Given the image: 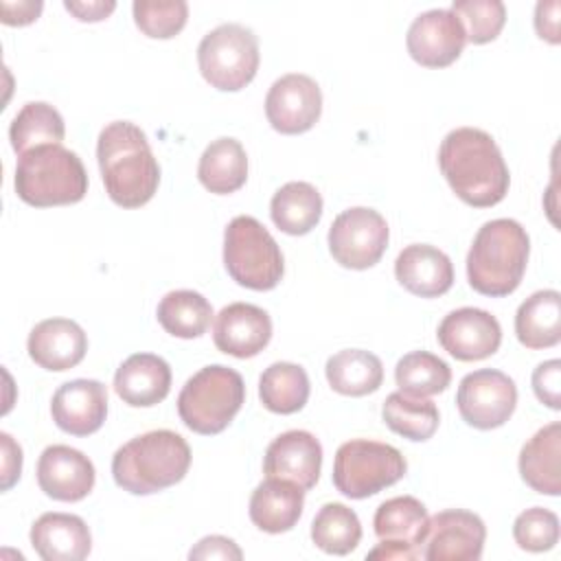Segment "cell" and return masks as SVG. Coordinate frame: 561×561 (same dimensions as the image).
Segmentation results:
<instances>
[{
	"mask_svg": "<svg viewBox=\"0 0 561 561\" xmlns=\"http://www.w3.org/2000/svg\"><path fill=\"white\" fill-rule=\"evenodd\" d=\"M50 414L61 432L90 436L105 423L107 388L96 379L66 381L53 394Z\"/></svg>",
	"mask_w": 561,
	"mask_h": 561,
	"instance_id": "17",
	"label": "cell"
},
{
	"mask_svg": "<svg viewBox=\"0 0 561 561\" xmlns=\"http://www.w3.org/2000/svg\"><path fill=\"white\" fill-rule=\"evenodd\" d=\"M322 469V445L305 430H289L276 436L263 458L265 478H283L309 491L316 486Z\"/></svg>",
	"mask_w": 561,
	"mask_h": 561,
	"instance_id": "18",
	"label": "cell"
},
{
	"mask_svg": "<svg viewBox=\"0 0 561 561\" xmlns=\"http://www.w3.org/2000/svg\"><path fill=\"white\" fill-rule=\"evenodd\" d=\"M272 337V320L265 309L250 302L224 307L213 324L215 346L232 357L245 359L259 355Z\"/></svg>",
	"mask_w": 561,
	"mask_h": 561,
	"instance_id": "19",
	"label": "cell"
},
{
	"mask_svg": "<svg viewBox=\"0 0 561 561\" xmlns=\"http://www.w3.org/2000/svg\"><path fill=\"white\" fill-rule=\"evenodd\" d=\"M0 443H2V454H4L2 491H9L15 484V480L20 478V471H22V449L7 432L0 434Z\"/></svg>",
	"mask_w": 561,
	"mask_h": 561,
	"instance_id": "44",
	"label": "cell"
},
{
	"mask_svg": "<svg viewBox=\"0 0 561 561\" xmlns=\"http://www.w3.org/2000/svg\"><path fill=\"white\" fill-rule=\"evenodd\" d=\"M311 539L327 554L353 552L362 539L357 513L340 502L324 504L311 522Z\"/></svg>",
	"mask_w": 561,
	"mask_h": 561,
	"instance_id": "35",
	"label": "cell"
},
{
	"mask_svg": "<svg viewBox=\"0 0 561 561\" xmlns=\"http://www.w3.org/2000/svg\"><path fill=\"white\" fill-rule=\"evenodd\" d=\"M26 348L39 368L61 373L85 357L88 335L75 320L48 318L31 329Z\"/></svg>",
	"mask_w": 561,
	"mask_h": 561,
	"instance_id": "20",
	"label": "cell"
},
{
	"mask_svg": "<svg viewBox=\"0 0 561 561\" xmlns=\"http://www.w3.org/2000/svg\"><path fill=\"white\" fill-rule=\"evenodd\" d=\"M559 11L561 4L557 0L552 2H539L535 9V28L541 39H548L550 44H559Z\"/></svg>",
	"mask_w": 561,
	"mask_h": 561,
	"instance_id": "43",
	"label": "cell"
},
{
	"mask_svg": "<svg viewBox=\"0 0 561 561\" xmlns=\"http://www.w3.org/2000/svg\"><path fill=\"white\" fill-rule=\"evenodd\" d=\"M465 44V26L449 9H430L419 13L405 35L410 57L425 68H445L454 64Z\"/></svg>",
	"mask_w": 561,
	"mask_h": 561,
	"instance_id": "13",
	"label": "cell"
},
{
	"mask_svg": "<svg viewBox=\"0 0 561 561\" xmlns=\"http://www.w3.org/2000/svg\"><path fill=\"white\" fill-rule=\"evenodd\" d=\"M436 337L451 357L460 362H478L491 357L500 348L502 327L497 318L484 309L460 307L443 318Z\"/></svg>",
	"mask_w": 561,
	"mask_h": 561,
	"instance_id": "14",
	"label": "cell"
},
{
	"mask_svg": "<svg viewBox=\"0 0 561 561\" xmlns=\"http://www.w3.org/2000/svg\"><path fill=\"white\" fill-rule=\"evenodd\" d=\"M394 276L410 294L436 298L451 289L454 265L443 250L430 243H412L399 252Z\"/></svg>",
	"mask_w": 561,
	"mask_h": 561,
	"instance_id": "21",
	"label": "cell"
},
{
	"mask_svg": "<svg viewBox=\"0 0 561 561\" xmlns=\"http://www.w3.org/2000/svg\"><path fill=\"white\" fill-rule=\"evenodd\" d=\"M515 333L526 348H548L561 340V294L541 289L528 296L515 313Z\"/></svg>",
	"mask_w": 561,
	"mask_h": 561,
	"instance_id": "27",
	"label": "cell"
},
{
	"mask_svg": "<svg viewBox=\"0 0 561 561\" xmlns=\"http://www.w3.org/2000/svg\"><path fill=\"white\" fill-rule=\"evenodd\" d=\"M245 401L241 375L228 366L210 364L197 370L178 394L182 423L202 436L224 432Z\"/></svg>",
	"mask_w": 561,
	"mask_h": 561,
	"instance_id": "6",
	"label": "cell"
},
{
	"mask_svg": "<svg viewBox=\"0 0 561 561\" xmlns=\"http://www.w3.org/2000/svg\"><path fill=\"white\" fill-rule=\"evenodd\" d=\"M456 405L462 421L476 430L504 425L517 405L515 381L495 368H480L462 377Z\"/></svg>",
	"mask_w": 561,
	"mask_h": 561,
	"instance_id": "11",
	"label": "cell"
},
{
	"mask_svg": "<svg viewBox=\"0 0 561 561\" xmlns=\"http://www.w3.org/2000/svg\"><path fill=\"white\" fill-rule=\"evenodd\" d=\"M322 114L320 85L302 72H289L276 79L265 96V116L270 125L287 136L309 131Z\"/></svg>",
	"mask_w": 561,
	"mask_h": 561,
	"instance_id": "12",
	"label": "cell"
},
{
	"mask_svg": "<svg viewBox=\"0 0 561 561\" xmlns=\"http://www.w3.org/2000/svg\"><path fill=\"white\" fill-rule=\"evenodd\" d=\"M13 186L28 206H66L85 197L88 173L75 151L61 145H42L18 158Z\"/></svg>",
	"mask_w": 561,
	"mask_h": 561,
	"instance_id": "5",
	"label": "cell"
},
{
	"mask_svg": "<svg viewBox=\"0 0 561 561\" xmlns=\"http://www.w3.org/2000/svg\"><path fill=\"white\" fill-rule=\"evenodd\" d=\"M329 386L344 397H364L375 392L383 381L381 359L362 348H344L327 359Z\"/></svg>",
	"mask_w": 561,
	"mask_h": 561,
	"instance_id": "29",
	"label": "cell"
},
{
	"mask_svg": "<svg viewBox=\"0 0 561 561\" xmlns=\"http://www.w3.org/2000/svg\"><path fill=\"white\" fill-rule=\"evenodd\" d=\"M197 178L202 186L217 195L239 191L248 180V156L237 138L213 140L197 164Z\"/></svg>",
	"mask_w": 561,
	"mask_h": 561,
	"instance_id": "28",
	"label": "cell"
},
{
	"mask_svg": "<svg viewBox=\"0 0 561 561\" xmlns=\"http://www.w3.org/2000/svg\"><path fill=\"white\" fill-rule=\"evenodd\" d=\"M156 316L167 333L182 340H193L204 335L210 327L213 307L199 291L175 289L164 294Z\"/></svg>",
	"mask_w": 561,
	"mask_h": 561,
	"instance_id": "33",
	"label": "cell"
},
{
	"mask_svg": "<svg viewBox=\"0 0 561 561\" xmlns=\"http://www.w3.org/2000/svg\"><path fill=\"white\" fill-rule=\"evenodd\" d=\"M530 239L515 219H491L476 232L467 254L469 285L484 296L513 294L526 272Z\"/></svg>",
	"mask_w": 561,
	"mask_h": 561,
	"instance_id": "4",
	"label": "cell"
},
{
	"mask_svg": "<svg viewBox=\"0 0 561 561\" xmlns=\"http://www.w3.org/2000/svg\"><path fill=\"white\" fill-rule=\"evenodd\" d=\"M449 11L462 22L471 44L493 42L506 22V7L500 0H454Z\"/></svg>",
	"mask_w": 561,
	"mask_h": 561,
	"instance_id": "38",
	"label": "cell"
},
{
	"mask_svg": "<svg viewBox=\"0 0 561 561\" xmlns=\"http://www.w3.org/2000/svg\"><path fill=\"white\" fill-rule=\"evenodd\" d=\"M31 546L44 561H81L92 550V535L79 515L44 513L31 526Z\"/></svg>",
	"mask_w": 561,
	"mask_h": 561,
	"instance_id": "22",
	"label": "cell"
},
{
	"mask_svg": "<svg viewBox=\"0 0 561 561\" xmlns=\"http://www.w3.org/2000/svg\"><path fill=\"white\" fill-rule=\"evenodd\" d=\"M561 423H548L522 447L519 473L522 480L537 493L559 495L561 493Z\"/></svg>",
	"mask_w": 561,
	"mask_h": 561,
	"instance_id": "26",
	"label": "cell"
},
{
	"mask_svg": "<svg viewBox=\"0 0 561 561\" xmlns=\"http://www.w3.org/2000/svg\"><path fill=\"white\" fill-rule=\"evenodd\" d=\"M259 39L252 28L226 22L206 33L197 46L202 77L221 92L245 88L259 70Z\"/></svg>",
	"mask_w": 561,
	"mask_h": 561,
	"instance_id": "9",
	"label": "cell"
},
{
	"mask_svg": "<svg viewBox=\"0 0 561 561\" xmlns=\"http://www.w3.org/2000/svg\"><path fill=\"white\" fill-rule=\"evenodd\" d=\"M307 370L291 362L270 364L259 379V397L263 408L274 414H294L305 408L309 399Z\"/></svg>",
	"mask_w": 561,
	"mask_h": 561,
	"instance_id": "31",
	"label": "cell"
},
{
	"mask_svg": "<svg viewBox=\"0 0 561 561\" xmlns=\"http://www.w3.org/2000/svg\"><path fill=\"white\" fill-rule=\"evenodd\" d=\"M270 215L278 230L294 237L307 234L322 217V195L309 182H287L274 193Z\"/></svg>",
	"mask_w": 561,
	"mask_h": 561,
	"instance_id": "30",
	"label": "cell"
},
{
	"mask_svg": "<svg viewBox=\"0 0 561 561\" xmlns=\"http://www.w3.org/2000/svg\"><path fill=\"white\" fill-rule=\"evenodd\" d=\"M533 390L541 403L552 410L561 408V362L548 359L533 370Z\"/></svg>",
	"mask_w": 561,
	"mask_h": 561,
	"instance_id": "40",
	"label": "cell"
},
{
	"mask_svg": "<svg viewBox=\"0 0 561 561\" xmlns=\"http://www.w3.org/2000/svg\"><path fill=\"white\" fill-rule=\"evenodd\" d=\"M131 11L136 26L153 39L175 37L188 18L184 0H136Z\"/></svg>",
	"mask_w": 561,
	"mask_h": 561,
	"instance_id": "37",
	"label": "cell"
},
{
	"mask_svg": "<svg viewBox=\"0 0 561 561\" xmlns=\"http://www.w3.org/2000/svg\"><path fill=\"white\" fill-rule=\"evenodd\" d=\"M438 167L451 191L469 206L500 204L511 184L508 167L491 134L478 127L451 129L438 147Z\"/></svg>",
	"mask_w": 561,
	"mask_h": 561,
	"instance_id": "1",
	"label": "cell"
},
{
	"mask_svg": "<svg viewBox=\"0 0 561 561\" xmlns=\"http://www.w3.org/2000/svg\"><path fill=\"white\" fill-rule=\"evenodd\" d=\"M243 552L241 548L228 539V537H221V535H210V537H204L195 543V548H191L188 552V559H241Z\"/></svg>",
	"mask_w": 561,
	"mask_h": 561,
	"instance_id": "41",
	"label": "cell"
},
{
	"mask_svg": "<svg viewBox=\"0 0 561 561\" xmlns=\"http://www.w3.org/2000/svg\"><path fill=\"white\" fill-rule=\"evenodd\" d=\"M515 543L528 552H546L559 541V517L543 506L526 508L513 524Z\"/></svg>",
	"mask_w": 561,
	"mask_h": 561,
	"instance_id": "39",
	"label": "cell"
},
{
	"mask_svg": "<svg viewBox=\"0 0 561 561\" xmlns=\"http://www.w3.org/2000/svg\"><path fill=\"white\" fill-rule=\"evenodd\" d=\"M96 480L92 460L68 445H50L37 460V484L57 502L83 500Z\"/></svg>",
	"mask_w": 561,
	"mask_h": 561,
	"instance_id": "16",
	"label": "cell"
},
{
	"mask_svg": "<svg viewBox=\"0 0 561 561\" xmlns=\"http://www.w3.org/2000/svg\"><path fill=\"white\" fill-rule=\"evenodd\" d=\"M408 471L403 454L379 440L353 438L337 447L333 460V484L335 489L351 497H370L394 482H399Z\"/></svg>",
	"mask_w": 561,
	"mask_h": 561,
	"instance_id": "8",
	"label": "cell"
},
{
	"mask_svg": "<svg viewBox=\"0 0 561 561\" xmlns=\"http://www.w3.org/2000/svg\"><path fill=\"white\" fill-rule=\"evenodd\" d=\"M394 381L405 394L432 397L449 386L451 368L434 353L412 351L397 362Z\"/></svg>",
	"mask_w": 561,
	"mask_h": 561,
	"instance_id": "36",
	"label": "cell"
},
{
	"mask_svg": "<svg viewBox=\"0 0 561 561\" xmlns=\"http://www.w3.org/2000/svg\"><path fill=\"white\" fill-rule=\"evenodd\" d=\"M64 136L66 125L61 114L44 101H31L22 105L9 127V140L18 156L42 145H61Z\"/></svg>",
	"mask_w": 561,
	"mask_h": 561,
	"instance_id": "32",
	"label": "cell"
},
{
	"mask_svg": "<svg viewBox=\"0 0 561 561\" xmlns=\"http://www.w3.org/2000/svg\"><path fill=\"white\" fill-rule=\"evenodd\" d=\"M486 539L484 522L462 508L440 511L430 519L423 559L427 561H478Z\"/></svg>",
	"mask_w": 561,
	"mask_h": 561,
	"instance_id": "15",
	"label": "cell"
},
{
	"mask_svg": "<svg viewBox=\"0 0 561 561\" xmlns=\"http://www.w3.org/2000/svg\"><path fill=\"white\" fill-rule=\"evenodd\" d=\"M42 2L39 0H18V2H0V11H2V22L9 26H24L37 20V15L42 13Z\"/></svg>",
	"mask_w": 561,
	"mask_h": 561,
	"instance_id": "42",
	"label": "cell"
},
{
	"mask_svg": "<svg viewBox=\"0 0 561 561\" xmlns=\"http://www.w3.org/2000/svg\"><path fill=\"white\" fill-rule=\"evenodd\" d=\"M105 193L123 208L145 206L158 191L160 164L145 131L129 121L105 125L96 140Z\"/></svg>",
	"mask_w": 561,
	"mask_h": 561,
	"instance_id": "2",
	"label": "cell"
},
{
	"mask_svg": "<svg viewBox=\"0 0 561 561\" xmlns=\"http://www.w3.org/2000/svg\"><path fill=\"white\" fill-rule=\"evenodd\" d=\"M64 7L81 22H101L116 9V2L114 0H88V2L85 0H66Z\"/></svg>",
	"mask_w": 561,
	"mask_h": 561,
	"instance_id": "45",
	"label": "cell"
},
{
	"mask_svg": "<svg viewBox=\"0 0 561 561\" xmlns=\"http://www.w3.org/2000/svg\"><path fill=\"white\" fill-rule=\"evenodd\" d=\"M386 219L366 206L342 210L329 228V252L348 270H368L386 252L388 245Z\"/></svg>",
	"mask_w": 561,
	"mask_h": 561,
	"instance_id": "10",
	"label": "cell"
},
{
	"mask_svg": "<svg viewBox=\"0 0 561 561\" xmlns=\"http://www.w3.org/2000/svg\"><path fill=\"white\" fill-rule=\"evenodd\" d=\"M191 467L188 443L171 430L127 440L112 458L114 482L131 495H151L178 484Z\"/></svg>",
	"mask_w": 561,
	"mask_h": 561,
	"instance_id": "3",
	"label": "cell"
},
{
	"mask_svg": "<svg viewBox=\"0 0 561 561\" xmlns=\"http://www.w3.org/2000/svg\"><path fill=\"white\" fill-rule=\"evenodd\" d=\"M373 526L381 541L410 550L414 559L423 557L421 548L425 546L430 533V515L416 497L399 495L381 502L375 511Z\"/></svg>",
	"mask_w": 561,
	"mask_h": 561,
	"instance_id": "24",
	"label": "cell"
},
{
	"mask_svg": "<svg viewBox=\"0 0 561 561\" xmlns=\"http://www.w3.org/2000/svg\"><path fill=\"white\" fill-rule=\"evenodd\" d=\"M383 423L408 440H427L438 430V408L425 397H412L401 390L390 392L381 408Z\"/></svg>",
	"mask_w": 561,
	"mask_h": 561,
	"instance_id": "34",
	"label": "cell"
},
{
	"mask_svg": "<svg viewBox=\"0 0 561 561\" xmlns=\"http://www.w3.org/2000/svg\"><path fill=\"white\" fill-rule=\"evenodd\" d=\"M224 265L234 283L254 291L274 289L285 272L278 243L267 228L250 215H239L226 226Z\"/></svg>",
	"mask_w": 561,
	"mask_h": 561,
	"instance_id": "7",
	"label": "cell"
},
{
	"mask_svg": "<svg viewBox=\"0 0 561 561\" xmlns=\"http://www.w3.org/2000/svg\"><path fill=\"white\" fill-rule=\"evenodd\" d=\"M116 394L131 408H151L171 390V368L153 353L129 355L114 375Z\"/></svg>",
	"mask_w": 561,
	"mask_h": 561,
	"instance_id": "23",
	"label": "cell"
},
{
	"mask_svg": "<svg viewBox=\"0 0 561 561\" xmlns=\"http://www.w3.org/2000/svg\"><path fill=\"white\" fill-rule=\"evenodd\" d=\"M305 506V489L291 480L265 478L250 497V519L256 528L270 535L291 530Z\"/></svg>",
	"mask_w": 561,
	"mask_h": 561,
	"instance_id": "25",
	"label": "cell"
}]
</instances>
